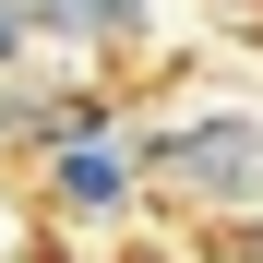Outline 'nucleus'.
I'll use <instances>...</instances> for the list:
<instances>
[{"label": "nucleus", "instance_id": "f257e3e1", "mask_svg": "<svg viewBox=\"0 0 263 263\" xmlns=\"http://www.w3.org/2000/svg\"><path fill=\"white\" fill-rule=\"evenodd\" d=\"M144 156V203L203 228V215H251L263 203V108H180V120H132Z\"/></svg>", "mask_w": 263, "mask_h": 263}, {"label": "nucleus", "instance_id": "f03ea898", "mask_svg": "<svg viewBox=\"0 0 263 263\" xmlns=\"http://www.w3.org/2000/svg\"><path fill=\"white\" fill-rule=\"evenodd\" d=\"M24 167H36V203H48L60 228H84V239H108V228H132V215H144L132 120H120V132H72V144H36Z\"/></svg>", "mask_w": 263, "mask_h": 263}, {"label": "nucleus", "instance_id": "7ed1b4c3", "mask_svg": "<svg viewBox=\"0 0 263 263\" xmlns=\"http://www.w3.org/2000/svg\"><path fill=\"white\" fill-rule=\"evenodd\" d=\"M12 12L36 36V60H60V72H120L156 48V0H12Z\"/></svg>", "mask_w": 263, "mask_h": 263}, {"label": "nucleus", "instance_id": "20e7f679", "mask_svg": "<svg viewBox=\"0 0 263 263\" xmlns=\"http://www.w3.org/2000/svg\"><path fill=\"white\" fill-rule=\"evenodd\" d=\"M24 144H36V60L0 72V167H24Z\"/></svg>", "mask_w": 263, "mask_h": 263}, {"label": "nucleus", "instance_id": "39448f33", "mask_svg": "<svg viewBox=\"0 0 263 263\" xmlns=\"http://www.w3.org/2000/svg\"><path fill=\"white\" fill-rule=\"evenodd\" d=\"M203 263H263V203L251 215H203Z\"/></svg>", "mask_w": 263, "mask_h": 263}, {"label": "nucleus", "instance_id": "423d86ee", "mask_svg": "<svg viewBox=\"0 0 263 263\" xmlns=\"http://www.w3.org/2000/svg\"><path fill=\"white\" fill-rule=\"evenodd\" d=\"M36 60V36H24V12H12V0H0V72H24Z\"/></svg>", "mask_w": 263, "mask_h": 263}, {"label": "nucleus", "instance_id": "0eeeda50", "mask_svg": "<svg viewBox=\"0 0 263 263\" xmlns=\"http://www.w3.org/2000/svg\"><path fill=\"white\" fill-rule=\"evenodd\" d=\"M108 263H203V251H180V239H167V251H108Z\"/></svg>", "mask_w": 263, "mask_h": 263}]
</instances>
